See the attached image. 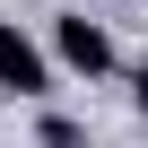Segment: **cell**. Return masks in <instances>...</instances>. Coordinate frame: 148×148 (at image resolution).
Instances as JSON below:
<instances>
[{"label": "cell", "mask_w": 148, "mask_h": 148, "mask_svg": "<svg viewBox=\"0 0 148 148\" xmlns=\"http://www.w3.org/2000/svg\"><path fill=\"white\" fill-rule=\"evenodd\" d=\"M52 44H61L70 70H87V79H105V70H113V35H105L96 18H52Z\"/></svg>", "instance_id": "cell-1"}, {"label": "cell", "mask_w": 148, "mask_h": 148, "mask_svg": "<svg viewBox=\"0 0 148 148\" xmlns=\"http://www.w3.org/2000/svg\"><path fill=\"white\" fill-rule=\"evenodd\" d=\"M0 87H9V96H44L52 87V70H44V52L9 26V18H0Z\"/></svg>", "instance_id": "cell-2"}, {"label": "cell", "mask_w": 148, "mask_h": 148, "mask_svg": "<svg viewBox=\"0 0 148 148\" xmlns=\"http://www.w3.org/2000/svg\"><path fill=\"white\" fill-rule=\"evenodd\" d=\"M44 148H87V131L70 122V113H44Z\"/></svg>", "instance_id": "cell-3"}, {"label": "cell", "mask_w": 148, "mask_h": 148, "mask_svg": "<svg viewBox=\"0 0 148 148\" xmlns=\"http://www.w3.org/2000/svg\"><path fill=\"white\" fill-rule=\"evenodd\" d=\"M131 96H139V113H148V70H139V79H131Z\"/></svg>", "instance_id": "cell-4"}]
</instances>
